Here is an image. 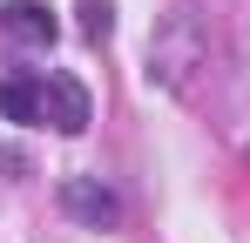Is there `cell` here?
<instances>
[{
    "label": "cell",
    "instance_id": "3957f363",
    "mask_svg": "<svg viewBox=\"0 0 250 243\" xmlns=\"http://www.w3.org/2000/svg\"><path fill=\"white\" fill-rule=\"evenodd\" d=\"M61 202H68L82 223H115V196H108L102 182H88V176H68V182H61Z\"/></svg>",
    "mask_w": 250,
    "mask_h": 243
},
{
    "label": "cell",
    "instance_id": "7a4b0ae2",
    "mask_svg": "<svg viewBox=\"0 0 250 243\" xmlns=\"http://www.w3.org/2000/svg\"><path fill=\"white\" fill-rule=\"evenodd\" d=\"M0 27H7L14 40H27V47H47V40L61 34L47 0H0Z\"/></svg>",
    "mask_w": 250,
    "mask_h": 243
},
{
    "label": "cell",
    "instance_id": "6da1fadb",
    "mask_svg": "<svg viewBox=\"0 0 250 243\" xmlns=\"http://www.w3.org/2000/svg\"><path fill=\"white\" fill-rule=\"evenodd\" d=\"M34 88H41V122H54L61 135H82L88 128V88L75 75H41Z\"/></svg>",
    "mask_w": 250,
    "mask_h": 243
},
{
    "label": "cell",
    "instance_id": "277c9868",
    "mask_svg": "<svg viewBox=\"0 0 250 243\" xmlns=\"http://www.w3.org/2000/svg\"><path fill=\"white\" fill-rule=\"evenodd\" d=\"M0 115L21 122V128H34L41 122V88L34 81H0Z\"/></svg>",
    "mask_w": 250,
    "mask_h": 243
},
{
    "label": "cell",
    "instance_id": "5b68a950",
    "mask_svg": "<svg viewBox=\"0 0 250 243\" xmlns=\"http://www.w3.org/2000/svg\"><path fill=\"white\" fill-rule=\"evenodd\" d=\"M75 14H82V40H108L115 34V7L108 0H82Z\"/></svg>",
    "mask_w": 250,
    "mask_h": 243
}]
</instances>
